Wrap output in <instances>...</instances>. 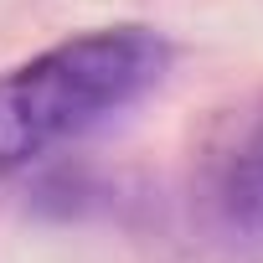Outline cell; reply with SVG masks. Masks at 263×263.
<instances>
[{
    "label": "cell",
    "mask_w": 263,
    "mask_h": 263,
    "mask_svg": "<svg viewBox=\"0 0 263 263\" xmlns=\"http://www.w3.org/2000/svg\"><path fill=\"white\" fill-rule=\"evenodd\" d=\"M171 47L150 26H98L0 72V171H16L103 119L140 103L165 78Z\"/></svg>",
    "instance_id": "6da1fadb"
},
{
    "label": "cell",
    "mask_w": 263,
    "mask_h": 263,
    "mask_svg": "<svg viewBox=\"0 0 263 263\" xmlns=\"http://www.w3.org/2000/svg\"><path fill=\"white\" fill-rule=\"evenodd\" d=\"M253 176H258V196H263V140H258V150H253Z\"/></svg>",
    "instance_id": "7a4b0ae2"
}]
</instances>
